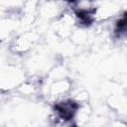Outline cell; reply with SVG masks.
<instances>
[{"label":"cell","instance_id":"1","mask_svg":"<svg viewBox=\"0 0 127 127\" xmlns=\"http://www.w3.org/2000/svg\"><path fill=\"white\" fill-rule=\"evenodd\" d=\"M36 41L34 35L32 33H26L21 36H19L13 43L12 50L17 54H22L30 50V48L33 46L34 42Z\"/></svg>","mask_w":127,"mask_h":127},{"label":"cell","instance_id":"2","mask_svg":"<svg viewBox=\"0 0 127 127\" xmlns=\"http://www.w3.org/2000/svg\"><path fill=\"white\" fill-rule=\"evenodd\" d=\"M126 13L124 12L115 22L114 28H113V34L116 39H121L122 37H125L126 34Z\"/></svg>","mask_w":127,"mask_h":127}]
</instances>
